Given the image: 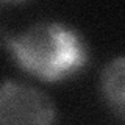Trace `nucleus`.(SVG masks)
I'll use <instances>...</instances> for the list:
<instances>
[{"instance_id": "obj_1", "label": "nucleus", "mask_w": 125, "mask_h": 125, "mask_svg": "<svg viewBox=\"0 0 125 125\" xmlns=\"http://www.w3.org/2000/svg\"><path fill=\"white\" fill-rule=\"evenodd\" d=\"M6 44L22 69L45 81L72 75L86 62V47L73 30L61 23L42 22L30 27Z\"/></svg>"}, {"instance_id": "obj_2", "label": "nucleus", "mask_w": 125, "mask_h": 125, "mask_svg": "<svg viewBox=\"0 0 125 125\" xmlns=\"http://www.w3.org/2000/svg\"><path fill=\"white\" fill-rule=\"evenodd\" d=\"M56 113L49 95L21 81L0 84V125H55Z\"/></svg>"}, {"instance_id": "obj_3", "label": "nucleus", "mask_w": 125, "mask_h": 125, "mask_svg": "<svg viewBox=\"0 0 125 125\" xmlns=\"http://www.w3.org/2000/svg\"><path fill=\"white\" fill-rule=\"evenodd\" d=\"M102 92L109 108L125 122V56L109 61L103 69Z\"/></svg>"}]
</instances>
